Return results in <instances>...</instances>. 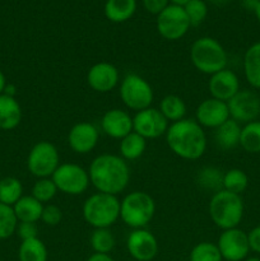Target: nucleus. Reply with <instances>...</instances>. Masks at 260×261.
Returning <instances> with one entry per match:
<instances>
[{
    "label": "nucleus",
    "instance_id": "nucleus-41",
    "mask_svg": "<svg viewBox=\"0 0 260 261\" xmlns=\"http://www.w3.org/2000/svg\"><path fill=\"white\" fill-rule=\"evenodd\" d=\"M87 261H115V259H112L110 254H97V252H93L87 259Z\"/></svg>",
    "mask_w": 260,
    "mask_h": 261
},
{
    "label": "nucleus",
    "instance_id": "nucleus-6",
    "mask_svg": "<svg viewBox=\"0 0 260 261\" xmlns=\"http://www.w3.org/2000/svg\"><path fill=\"white\" fill-rule=\"evenodd\" d=\"M154 213V200L145 191H132L120 201V219L133 229L144 228Z\"/></svg>",
    "mask_w": 260,
    "mask_h": 261
},
{
    "label": "nucleus",
    "instance_id": "nucleus-17",
    "mask_svg": "<svg viewBox=\"0 0 260 261\" xmlns=\"http://www.w3.org/2000/svg\"><path fill=\"white\" fill-rule=\"evenodd\" d=\"M98 130L91 122H78L68 134V144L78 154H87L96 148L98 143Z\"/></svg>",
    "mask_w": 260,
    "mask_h": 261
},
{
    "label": "nucleus",
    "instance_id": "nucleus-7",
    "mask_svg": "<svg viewBox=\"0 0 260 261\" xmlns=\"http://www.w3.org/2000/svg\"><path fill=\"white\" fill-rule=\"evenodd\" d=\"M120 98L127 109L142 111L152 105L154 94L150 84L138 74H127L120 84Z\"/></svg>",
    "mask_w": 260,
    "mask_h": 261
},
{
    "label": "nucleus",
    "instance_id": "nucleus-18",
    "mask_svg": "<svg viewBox=\"0 0 260 261\" xmlns=\"http://www.w3.org/2000/svg\"><path fill=\"white\" fill-rule=\"evenodd\" d=\"M208 89L212 98L228 102L240 91V79L235 71L226 68L211 75Z\"/></svg>",
    "mask_w": 260,
    "mask_h": 261
},
{
    "label": "nucleus",
    "instance_id": "nucleus-45",
    "mask_svg": "<svg viewBox=\"0 0 260 261\" xmlns=\"http://www.w3.org/2000/svg\"><path fill=\"white\" fill-rule=\"evenodd\" d=\"M208 2L212 3V4H214V5H226V4H228L231 0H208Z\"/></svg>",
    "mask_w": 260,
    "mask_h": 261
},
{
    "label": "nucleus",
    "instance_id": "nucleus-48",
    "mask_svg": "<svg viewBox=\"0 0 260 261\" xmlns=\"http://www.w3.org/2000/svg\"><path fill=\"white\" fill-rule=\"evenodd\" d=\"M132 261H137V260H132Z\"/></svg>",
    "mask_w": 260,
    "mask_h": 261
},
{
    "label": "nucleus",
    "instance_id": "nucleus-19",
    "mask_svg": "<svg viewBox=\"0 0 260 261\" xmlns=\"http://www.w3.org/2000/svg\"><path fill=\"white\" fill-rule=\"evenodd\" d=\"M101 127L107 137L121 140L133 132V117L124 110H109L102 116Z\"/></svg>",
    "mask_w": 260,
    "mask_h": 261
},
{
    "label": "nucleus",
    "instance_id": "nucleus-44",
    "mask_svg": "<svg viewBox=\"0 0 260 261\" xmlns=\"http://www.w3.org/2000/svg\"><path fill=\"white\" fill-rule=\"evenodd\" d=\"M168 2H170L172 5H177V7L184 8L189 2H190V0H168Z\"/></svg>",
    "mask_w": 260,
    "mask_h": 261
},
{
    "label": "nucleus",
    "instance_id": "nucleus-12",
    "mask_svg": "<svg viewBox=\"0 0 260 261\" xmlns=\"http://www.w3.org/2000/svg\"><path fill=\"white\" fill-rule=\"evenodd\" d=\"M217 246L222 259L226 261H244L250 252L247 233L239 227L222 231Z\"/></svg>",
    "mask_w": 260,
    "mask_h": 261
},
{
    "label": "nucleus",
    "instance_id": "nucleus-2",
    "mask_svg": "<svg viewBox=\"0 0 260 261\" xmlns=\"http://www.w3.org/2000/svg\"><path fill=\"white\" fill-rule=\"evenodd\" d=\"M165 137L168 148L183 160H199L205 153V133L195 120L183 119L172 122Z\"/></svg>",
    "mask_w": 260,
    "mask_h": 261
},
{
    "label": "nucleus",
    "instance_id": "nucleus-1",
    "mask_svg": "<svg viewBox=\"0 0 260 261\" xmlns=\"http://www.w3.org/2000/svg\"><path fill=\"white\" fill-rule=\"evenodd\" d=\"M89 181L98 193L116 195L126 189L130 181L127 162L116 154H99L88 168Z\"/></svg>",
    "mask_w": 260,
    "mask_h": 261
},
{
    "label": "nucleus",
    "instance_id": "nucleus-24",
    "mask_svg": "<svg viewBox=\"0 0 260 261\" xmlns=\"http://www.w3.org/2000/svg\"><path fill=\"white\" fill-rule=\"evenodd\" d=\"M137 10V0H106L103 12L107 19L114 23L129 20Z\"/></svg>",
    "mask_w": 260,
    "mask_h": 261
},
{
    "label": "nucleus",
    "instance_id": "nucleus-34",
    "mask_svg": "<svg viewBox=\"0 0 260 261\" xmlns=\"http://www.w3.org/2000/svg\"><path fill=\"white\" fill-rule=\"evenodd\" d=\"M18 219L15 217L13 206L0 203V240L12 237L17 231Z\"/></svg>",
    "mask_w": 260,
    "mask_h": 261
},
{
    "label": "nucleus",
    "instance_id": "nucleus-47",
    "mask_svg": "<svg viewBox=\"0 0 260 261\" xmlns=\"http://www.w3.org/2000/svg\"><path fill=\"white\" fill-rule=\"evenodd\" d=\"M244 261H260L259 257H247V259H245Z\"/></svg>",
    "mask_w": 260,
    "mask_h": 261
},
{
    "label": "nucleus",
    "instance_id": "nucleus-38",
    "mask_svg": "<svg viewBox=\"0 0 260 261\" xmlns=\"http://www.w3.org/2000/svg\"><path fill=\"white\" fill-rule=\"evenodd\" d=\"M15 233L19 236L22 241L38 237V228L36 223H28V222H18L17 231Z\"/></svg>",
    "mask_w": 260,
    "mask_h": 261
},
{
    "label": "nucleus",
    "instance_id": "nucleus-20",
    "mask_svg": "<svg viewBox=\"0 0 260 261\" xmlns=\"http://www.w3.org/2000/svg\"><path fill=\"white\" fill-rule=\"evenodd\" d=\"M22 121V109L15 97L0 94V129L13 130Z\"/></svg>",
    "mask_w": 260,
    "mask_h": 261
},
{
    "label": "nucleus",
    "instance_id": "nucleus-14",
    "mask_svg": "<svg viewBox=\"0 0 260 261\" xmlns=\"http://www.w3.org/2000/svg\"><path fill=\"white\" fill-rule=\"evenodd\" d=\"M126 249L134 260L150 261L158 254V241L148 229H133L126 239Z\"/></svg>",
    "mask_w": 260,
    "mask_h": 261
},
{
    "label": "nucleus",
    "instance_id": "nucleus-32",
    "mask_svg": "<svg viewBox=\"0 0 260 261\" xmlns=\"http://www.w3.org/2000/svg\"><path fill=\"white\" fill-rule=\"evenodd\" d=\"M196 181H198V184L203 189H205V190H213L214 193L223 189V186H222V182H223V173H222L221 170H218L216 167H211V166L201 168L199 171Z\"/></svg>",
    "mask_w": 260,
    "mask_h": 261
},
{
    "label": "nucleus",
    "instance_id": "nucleus-35",
    "mask_svg": "<svg viewBox=\"0 0 260 261\" xmlns=\"http://www.w3.org/2000/svg\"><path fill=\"white\" fill-rule=\"evenodd\" d=\"M58 191V188L51 177L37 178L32 186V196L42 204L53 200Z\"/></svg>",
    "mask_w": 260,
    "mask_h": 261
},
{
    "label": "nucleus",
    "instance_id": "nucleus-13",
    "mask_svg": "<svg viewBox=\"0 0 260 261\" xmlns=\"http://www.w3.org/2000/svg\"><path fill=\"white\" fill-rule=\"evenodd\" d=\"M168 126L167 120L160 110L154 107L138 111L133 117V132L142 135L144 139H157L166 135Z\"/></svg>",
    "mask_w": 260,
    "mask_h": 261
},
{
    "label": "nucleus",
    "instance_id": "nucleus-43",
    "mask_svg": "<svg viewBox=\"0 0 260 261\" xmlns=\"http://www.w3.org/2000/svg\"><path fill=\"white\" fill-rule=\"evenodd\" d=\"M7 78H5L4 73H3L2 70H0V94L4 93L5 91V87H7Z\"/></svg>",
    "mask_w": 260,
    "mask_h": 261
},
{
    "label": "nucleus",
    "instance_id": "nucleus-16",
    "mask_svg": "<svg viewBox=\"0 0 260 261\" xmlns=\"http://www.w3.org/2000/svg\"><path fill=\"white\" fill-rule=\"evenodd\" d=\"M119 70L110 63H97L89 68L87 73V82L93 91L107 93L119 84Z\"/></svg>",
    "mask_w": 260,
    "mask_h": 261
},
{
    "label": "nucleus",
    "instance_id": "nucleus-37",
    "mask_svg": "<svg viewBox=\"0 0 260 261\" xmlns=\"http://www.w3.org/2000/svg\"><path fill=\"white\" fill-rule=\"evenodd\" d=\"M63 219V212L59 208L58 205H54V204H47V205H43L42 216H41V221L46 224V226L55 227Z\"/></svg>",
    "mask_w": 260,
    "mask_h": 261
},
{
    "label": "nucleus",
    "instance_id": "nucleus-8",
    "mask_svg": "<svg viewBox=\"0 0 260 261\" xmlns=\"http://www.w3.org/2000/svg\"><path fill=\"white\" fill-rule=\"evenodd\" d=\"M60 166V155L55 145L50 142L36 143L27 157V168L37 178L51 177Z\"/></svg>",
    "mask_w": 260,
    "mask_h": 261
},
{
    "label": "nucleus",
    "instance_id": "nucleus-40",
    "mask_svg": "<svg viewBox=\"0 0 260 261\" xmlns=\"http://www.w3.org/2000/svg\"><path fill=\"white\" fill-rule=\"evenodd\" d=\"M247 240H249L250 251L260 254V226L254 227V228L247 233Z\"/></svg>",
    "mask_w": 260,
    "mask_h": 261
},
{
    "label": "nucleus",
    "instance_id": "nucleus-25",
    "mask_svg": "<svg viewBox=\"0 0 260 261\" xmlns=\"http://www.w3.org/2000/svg\"><path fill=\"white\" fill-rule=\"evenodd\" d=\"M145 148H147V139L135 132H132L120 140V157L124 158L125 161H135L144 154Z\"/></svg>",
    "mask_w": 260,
    "mask_h": 261
},
{
    "label": "nucleus",
    "instance_id": "nucleus-39",
    "mask_svg": "<svg viewBox=\"0 0 260 261\" xmlns=\"http://www.w3.org/2000/svg\"><path fill=\"white\" fill-rule=\"evenodd\" d=\"M170 5L168 0H143V7L150 14L158 15Z\"/></svg>",
    "mask_w": 260,
    "mask_h": 261
},
{
    "label": "nucleus",
    "instance_id": "nucleus-3",
    "mask_svg": "<svg viewBox=\"0 0 260 261\" xmlns=\"http://www.w3.org/2000/svg\"><path fill=\"white\" fill-rule=\"evenodd\" d=\"M208 211L212 222L222 231L236 228L244 217V200L241 195L222 189L212 195Z\"/></svg>",
    "mask_w": 260,
    "mask_h": 261
},
{
    "label": "nucleus",
    "instance_id": "nucleus-22",
    "mask_svg": "<svg viewBox=\"0 0 260 261\" xmlns=\"http://www.w3.org/2000/svg\"><path fill=\"white\" fill-rule=\"evenodd\" d=\"M13 211H14L18 222L37 223L38 221H41L43 204L40 203L37 199L33 198L32 195H23L22 198L13 205Z\"/></svg>",
    "mask_w": 260,
    "mask_h": 261
},
{
    "label": "nucleus",
    "instance_id": "nucleus-36",
    "mask_svg": "<svg viewBox=\"0 0 260 261\" xmlns=\"http://www.w3.org/2000/svg\"><path fill=\"white\" fill-rule=\"evenodd\" d=\"M184 10L188 15L191 27H196V25L201 24L205 20L206 15H208V7H206L205 2H203V0H190L184 7Z\"/></svg>",
    "mask_w": 260,
    "mask_h": 261
},
{
    "label": "nucleus",
    "instance_id": "nucleus-4",
    "mask_svg": "<svg viewBox=\"0 0 260 261\" xmlns=\"http://www.w3.org/2000/svg\"><path fill=\"white\" fill-rule=\"evenodd\" d=\"M190 60L200 73L213 75L227 68L228 56L216 38L200 37L191 45Z\"/></svg>",
    "mask_w": 260,
    "mask_h": 261
},
{
    "label": "nucleus",
    "instance_id": "nucleus-15",
    "mask_svg": "<svg viewBox=\"0 0 260 261\" xmlns=\"http://www.w3.org/2000/svg\"><path fill=\"white\" fill-rule=\"evenodd\" d=\"M229 119V111L227 102L216 98H206L199 103L195 111V121L201 127L214 129Z\"/></svg>",
    "mask_w": 260,
    "mask_h": 261
},
{
    "label": "nucleus",
    "instance_id": "nucleus-33",
    "mask_svg": "<svg viewBox=\"0 0 260 261\" xmlns=\"http://www.w3.org/2000/svg\"><path fill=\"white\" fill-rule=\"evenodd\" d=\"M190 261H222V255L219 252L217 244H212V242L204 241L200 244L195 245L191 249Z\"/></svg>",
    "mask_w": 260,
    "mask_h": 261
},
{
    "label": "nucleus",
    "instance_id": "nucleus-27",
    "mask_svg": "<svg viewBox=\"0 0 260 261\" xmlns=\"http://www.w3.org/2000/svg\"><path fill=\"white\" fill-rule=\"evenodd\" d=\"M158 110L171 124L185 119L186 105L184 99L176 94H168V96L163 97Z\"/></svg>",
    "mask_w": 260,
    "mask_h": 261
},
{
    "label": "nucleus",
    "instance_id": "nucleus-46",
    "mask_svg": "<svg viewBox=\"0 0 260 261\" xmlns=\"http://www.w3.org/2000/svg\"><path fill=\"white\" fill-rule=\"evenodd\" d=\"M254 13H255V17H256L257 22H259V23H260V2H259V4H257L256 9H255V10H254Z\"/></svg>",
    "mask_w": 260,
    "mask_h": 261
},
{
    "label": "nucleus",
    "instance_id": "nucleus-9",
    "mask_svg": "<svg viewBox=\"0 0 260 261\" xmlns=\"http://www.w3.org/2000/svg\"><path fill=\"white\" fill-rule=\"evenodd\" d=\"M51 178L60 193L73 196L83 194L91 184L88 171L75 163H61Z\"/></svg>",
    "mask_w": 260,
    "mask_h": 261
},
{
    "label": "nucleus",
    "instance_id": "nucleus-31",
    "mask_svg": "<svg viewBox=\"0 0 260 261\" xmlns=\"http://www.w3.org/2000/svg\"><path fill=\"white\" fill-rule=\"evenodd\" d=\"M247 185H249V177L245 171L240 168H231L223 173V182H222L223 190L241 195V193L247 189Z\"/></svg>",
    "mask_w": 260,
    "mask_h": 261
},
{
    "label": "nucleus",
    "instance_id": "nucleus-30",
    "mask_svg": "<svg viewBox=\"0 0 260 261\" xmlns=\"http://www.w3.org/2000/svg\"><path fill=\"white\" fill-rule=\"evenodd\" d=\"M92 250L97 254H110L116 245L114 234L110 228H94L89 239Z\"/></svg>",
    "mask_w": 260,
    "mask_h": 261
},
{
    "label": "nucleus",
    "instance_id": "nucleus-23",
    "mask_svg": "<svg viewBox=\"0 0 260 261\" xmlns=\"http://www.w3.org/2000/svg\"><path fill=\"white\" fill-rule=\"evenodd\" d=\"M244 74L252 88L260 89V41L252 43L245 53Z\"/></svg>",
    "mask_w": 260,
    "mask_h": 261
},
{
    "label": "nucleus",
    "instance_id": "nucleus-26",
    "mask_svg": "<svg viewBox=\"0 0 260 261\" xmlns=\"http://www.w3.org/2000/svg\"><path fill=\"white\" fill-rule=\"evenodd\" d=\"M47 257L48 252L46 245L38 237L20 242L18 249L19 261H47Z\"/></svg>",
    "mask_w": 260,
    "mask_h": 261
},
{
    "label": "nucleus",
    "instance_id": "nucleus-21",
    "mask_svg": "<svg viewBox=\"0 0 260 261\" xmlns=\"http://www.w3.org/2000/svg\"><path fill=\"white\" fill-rule=\"evenodd\" d=\"M241 125L229 117L224 124L218 126L214 133V140L218 148L223 150H231L240 145L241 137Z\"/></svg>",
    "mask_w": 260,
    "mask_h": 261
},
{
    "label": "nucleus",
    "instance_id": "nucleus-42",
    "mask_svg": "<svg viewBox=\"0 0 260 261\" xmlns=\"http://www.w3.org/2000/svg\"><path fill=\"white\" fill-rule=\"evenodd\" d=\"M260 0H241L242 7L246 10H250V12H254L256 9L257 4H259Z\"/></svg>",
    "mask_w": 260,
    "mask_h": 261
},
{
    "label": "nucleus",
    "instance_id": "nucleus-5",
    "mask_svg": "<svg viewBox=\"0 0 260 261\" xmlns=\"http://www.w3.org/2000/svg\"><path fill=\"white\" fill-rule=\"evenodd\" d=\"M83 218L93 228H110L120 218V200L116 195L96 193L83 204Z\"/></svg>",
    "mask_w": 260,
    "mask_h": 261
},
{
    "label": "nucleus",
    "instance_id": "nucleus-10",
    "mask_svg": "<svg viewBox=\"0 0 260 261\" xmlns=\"http://www.w3.org/2000/svg\"><path fill=\"white\" fill-rule=\"evenodd\" d=\"M157 31L165 40L177 41L188 33L191 27L183 7L170 4L157 15Z\"/></svg>",
    "mask_w": 260,
    "mask_h": 261
},
{
    "label": "nucleus",
    "instance_id": "nucleus-11",
    "mask_svg": "<svg viewBox=\"0 0 260 261\" xmlns=\"http://www.w3.org/2000/svg\"><path fill=\"white\" fill-rule=\"evenodd\" d=\"M227 106L229 117L240 125L256 121L260 116V96L251 89H240Z\"/></svg>",
    "mask_w": 260,
    "mask_h": 261
},
{
    "label": "nucleus",
    "instance_id": "nucleus-29",
    "mask_svg": "<svg viewBox=\"0 0 260 261\" xmlns=\"http://www.w3.org/2000/svg\"><path fill=\"white\" fill-rule=\"evenodd\" d=\"M23 196V185L18 178L4 177L0 180V203L13 206Z\"/></svg>",
    "mask_w": 260,
    "mask_h": 261
},
{
    "label": "nucleus",
    "instance_id": "nucleus-28",
    "mask_svg": "<svg viewBox=\"0 0 260 261\" xmlns=\"http://www.w3.org/2000/svg\"><path fill=\"white\" fill-rule=\"evenodd\" d=\"M240 145L247 153H260V121L249 122L244 125L240 137Z\"/></svg>",
    "mask_w": 260,
    "mask_h": 261
}]
</instances>
